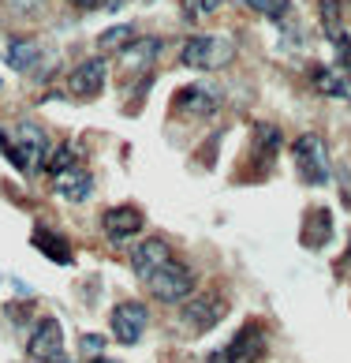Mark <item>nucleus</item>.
Returning <instances> with one entry per match:
<instances>
[{
  "mask_svg": "<svg viewBox=\"0 0 351 363\" xmlns=\"http://www.w3.org/2000/svg\"><path fill=\"white\" fill-rule=\"evenodd\" d=\"M67 4H71L75 11H98L101 0H67Z\"/></svg>",
  "mask_w": 351,
  "mask_h": 363,
  "instance_id": "b1692460",
  "label": "nucleus"
},
{
  "mask_svg": "<svg viewBox=\"0 0 351 363\" xmlns=\"http://www.w3.org/2000/svg\"><path fill=\"white\" fill-rule=\"evenodd\" d=\"M310 83H314V90L333 94V98H344L347 94V83L336 75V68H326V64H314V68H310Z\"/></svg>",
  "mask_w": 351,
  "mask_h": 363,
  "instance_id": "a211bd4d",
  "label": "nucleus"
},
{
  "mask_svg": "<svg viewBox=\"0 0 351 363\" xmlns=\"http://www.w3.org/2000/svg\"><path fill=\"white\" fill-rule=\"evenodd\" d=\"M0 150L8 154V161H11L19 172L34 177V172L45 169L52 146H49L45 131L38 128V124H16V131H11V135H4V131H0Z\"/></svg>",
  "mask_w": 351,
  "mask_h": 363,
  "instance_id": "f03ea898",
  "label": "nucleus"
},
{
  "mask_svg": "<svg viewBox=\"0 0 351 363\" xmlns=\"http://www.w3.org/2000/svg\"><path fill=\"white\" fill-rule=\"evenodd\" d=\"M228 315V300L224 292L209 289V292H198V296H187L183 307H180V322L187 333H209L217 330Z\"/></svg>",
  "mask_w": 351,
  "mask_h": 363,
  "instance_id": "423d86ee",
  "label": "nucleus"
},
{
  "mask_svg": "<svg viewBox=\"0 0 351 363\" xmlns=\"http://www.w3.org/2000/svg\"><path fill=\"white\" fill-rule=\"evenodd\" d=\"M52 191H57L60 199H67V203H86V199L93 195V177L83 169V161H79V165L52 177Z\"/></svg>",
  "mask_w": 351,
  "mask_h": 363,
  "instance_id": "2eb2a0df",
  "label": "nucleus"
},
{
  "mask_svg": "<svg viewBox=\"0 0 351 363\" xmlns=\"http://www.w3.org/2000/svg\"><path fill=\"white\" fill-rule=\"evenodd\" d=\"M146 228V213L134 206V203H120V206H109L101 213V233L109 244H131L134 236H139Z\"/></svg>",
  "mask_w": 351,
  "mask_h": 363,
  "instance_id": "9b49d317",
  "label": "nucleus"
},
{
  "mask_svg": "<svg viewBox=\"0 0 351 363\" xmlns=\"http://www.w3.org/2000/svg\"><path fill=\"white\" fill-rule=\"evenodd\" d=\"M333 240V210L329 206H310L303 213V225H299V244L306 251H321Z\"/></svg>",
  "mask_w": 351,
  "mask_h": 363,
  "instance_id": "4468645a",
  "label": "nucleus"
},
{
  "mask_svg": "<svg viewBox=\"0 0 351 363\" xmlns=\"http://www.w3.org/2000/svg\"><path fill=\"white\" fill-rule=\"evenodd\" d=\"M83 352H93V356H98V352H101V337L86 333V337H83Z\"/></svg>",
  "mask_w": 351,
  "mask_h": 363,
  "instance_id": "393cba45",
  "label": "nucleus"
},
{
  "mask_svg": "<svg viewBox=\"0 0 351 363\" xmlns=\"http://www.w3.org/2000/svg\"><path fill=\"white\" fill-rule=\"evenodd\" d=\"M86 363H120V359H109V356H101V352H98V356H90Z\"/></svg>",
  "mask_w": 351,
  "mask_h": 363,
  "instance_id": "a878e982",
  "label": "nucleus"
},
{
  "mask_svg": "<svg viewBox=\"0 0 351 363\" xmlns=\"http://www.w3.org/2000/svg\"><path fill=\"white\" fill-rule=\"evenodd\" d=\"M221 105H224V98L213 83H187L172 94V113L183 120H209Z\"/></svg>",
  "mask_w": 351,
  "mask_h": 363,
  "instance_id": "6e6552de",
  "label": "nucleus"
},
{
  "mask_svg": "<svg viewBox=\"0 0 351 363\" xmlns=\"http://www.w3.org/2000/svg\"><path fill=\"white\" fill-rule=\"evenodd\" d=\"M30 244L45 255V259H52V262H60V266H71V259H75V251H71V244L60 236V233H52L49 225H38L34 228V236H30Z\"/></svg>",
  "mask_w": 351,
  "mask_h": 363,
  "instance_id": "dca6fc26",
  "label": "nucleus"
},
{
  "mask_svg": "<svg viewBox=\"0 0 351 363\" xmlns=\"http://www.w3.org/2000/svg\"><path fill=\"white\" fill-rule=\"evenodd\" d=\"M8 64L16 72H38L42 68V45L34 42V38H11L8 42Z\"/></svg>",
  "mask_w": 351,
  "mask_h": 363,
  "instance_id": "f3484780",
  "label": "nucleus"
},
{
  "mask_svg": "<svg viewBox=\"0 0 351 363\" xmlns=\"http://www.w3.org/2000/svg\"><path fill=\"white\" fill-rule=\"evenodd\" d=\"M292 165H295V177H299L306 187H326L333 169H329V146L318 131H303L295 135L292 143Z\"/></svg>",
  "mask_w": 351,
  "mask_h": 363,
  "instance_id": "20e7f679",
  "label": "nucleus"
},
{
  "mask_svg": "<svg viewBox=\"0 0 351 363\" xmlns=\"http://www.w3.org/2000/svg\"><path fill=\"white\" fill-rule=\"evenodd\" d=\"M4 8L19 19H30V16H45L49 0H4Z\"/></svg>",
  "mask_w": 351,
  "mask_h": 363,
  "instance_id": "5701e85b",
  "label": "nucleus"
},
{
  "mask_svg": "<svg viewBox=\"0 0 351 363\" xmlns=\"http://www.w3.org/2000/svg\"><path fill=\"white\" fill-rule=\"evenodd\" d=\"M269 352V333L258 318H247L236 330V337L228 341L224 348H217L206 363H262Z\"/></svg>",
  "mask_w": 351,
  "mask_h": 363,
  "instance_id": "39448f33",
  "label": "nucleus"
},
{
  "mask_svg": "<svg viewBox=\"0 0 351 363\" xmlns=\"http://www.w3.org/2000/svg\"><path fill=\"white\" fill-rule=\"evenodd\" d=\"M172 244L165 236H146V240H134L131 244V251H127V266L134 270V277L139 281H146L150 274H157L161 266H165L168 259H172Z\"/></svg>",
  "mask_w": 351,
  "mask_h": 363,
  "instance_id": "f8f14e48",
  "label": "nucleus"
},
{
  "mask_svg": "<svg viewBox=\"0 0 351 363\" xmlns=\"http://www.w3.org/2000/svg\"><path fill=\"white\" fill-rule=\"evenodd\" d=\"M176 60L187 72H217L236 60V42L224 34H191L176 49Z\"/></svg>",
  "mask_w": 351,
  "mask_h": 363,
  "instance_id": "f257e3e1",
  "label": "nucleus"
},
{
  "mask_svg": "<svg viewBox=\"0 0 351 363\" xmlns=\"http://www.w3.org/2000/svg\"><path fill=\"white\" fill-rule=\"evenodd\" d=\"M105 83H109V60L105 57H86L67 72V94L79 101H93L101 98Z\"/></svg>",
  "mask_w": 351,
  "mask_h": 363,
  "instance_id": "9d476101",
  "label": "nucleus"
},
{
  "mask_svg": "<svg viewBox=\"0 0 351 363\" xmlns=\"http://www.w3.org/2000/svg\"><path fill=\"white\" fill-rule=\"evenodd\" d=\"M344 262H351V236H347V251H344Z\"/></svg>",
  "mask_w": 351,
  "mask_h": 363,
  "instance_id": "bb28decb",
  "label": "nucleus"
},
{
  "mask_svg": "<svg viewBox=\"0 0 351 363\" xmlns=\"http://www.w3.org/2000/svg\"><path fill=\"white\" fill-rule=\"evenodd\" d=\"M26 356H30L34 363H49V359L64 356V326L52 315L34 322L30 337H26Z\"/></svg>",
  "mask_w": 351,
  "mask_h": 363,
  "instance_id": "ddd939ff",
  "label": "nucleus"
},
{
  "mask_svg": "<svg viewBox=\"0 0 351 363\" xmlns=\"http://www.w3.org/2000/svg\"><path fill=\"white\" fill-rule=\"evenodd\" d=\"M326 34H329V45L336 52V60H340V72L351 75V42H347L344 26H333V30H326Z\"/></svg>",
  "mask_w": 351,
  "mask_h": 363,
  "instance_id": "aec40b11",
  "label": "nucleus"
},
{
  "mask_svg": "<svg viewBox=\"0 0 351 363\" xmlns=\"http://www.w3.org/2000/svg\"><path fill=\"white\" fill-rule=\"evenodd\" d=\"M101 49H116V52H124L131 42H134V26H127V23H120V26H109L101 38Z\"/></svg>",
  "mask_w": 351,
  "mask_h": 363,
  "instance_id": "6ab92c4d",
  "label": "nucleus"
},
{
  "mask_svg": "<svg viewBox=\"0 0 351 363\" xmlns=\"http://www.w3.org/2000/svg\"><path fill=\"white\" fill-rule=\"evenodd\" d=\"M280 146H284V135H280L277 124H254L251 128L247 154H243V161L251 165V172L243 180H265L269 172H273V165H277Z\"/></svg>",
  "mask_w": 351,
  "mask_h": 363,
  "instance_id": "0eeeda50",
  "label": "nucleus"
},
{
  "mask_svg": "<svg viewBox=\"0 0 351 363\" xmlns=\"http://www.w3.org/2000/svg\"><path fill=\"white\" fill-rule=\"evenodd\" d=\"M146 285V292L154 296V300H161V303H183L187 296H195V289H198V274H195V266L191 262H183V259H172L161 266L157 274H150L142 281Z\"/></svg>",
  "mask_w": 351,
  "mask_h": 363,
  "instance_id": "7ed1b4c3",
  "label": "nucleus"
},
{
  "mask_svg": "<svg viewBox=\"0 0 351 363\" xmlns=\"http://www.w3.org/2000/svg\"><path fill=\"white\" fill-rule=\"evenodd\" d=\"M146 326H150V307L142 300H120L109 311V330L120 345H139Z\"/></svg>",
  "mask_w": 351,
  "mask_h": 363,
  "instance_id": "1a4fd4ad",
  "label": "nucleus"
},
{
  "mask_svg": "<svg viewBox=\"0 0 351 363\" xmlns=\"http://www.w3.org/2000/svg\"><path fill=\"white\" fill-rule=\"evenodd\" d=\"M247 4L254 8V11H262L265 19H273V23H280L292 11V0H247Z\"/></svg>",
  "mask_w": 351,
  "mask_h": 363,
  "instance_id": "4be33fe9",
  "label": "nucleus"
},
{
  "mask_svg": "<svg viewBox=\"0 0 351 363\" xmlns=\"http://www.w3.org/2000/svg\"><path fill=\"white\" fill-rule=\"evenodd\" d=\"M224 4V0H183V23H198V19H206V16H213Z\"/></svg>",
  "mask_w": 351,
  "mask_h": 363,
  "instance_id": "412c9836",
  "label": "nucleus"
}]
</instances>
